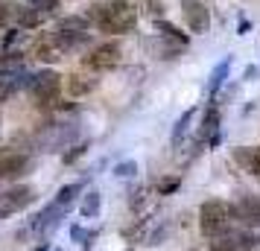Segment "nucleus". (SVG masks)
I'll return each instance as SVG.
<instances>
[{"mask_svg": "<svg viewBox=\"0 0 260 251\" xmlns=\"http://www.w3.org/2000/svg\"><path fill=\"white\" fill-rule=\"evenodd\" d=\"M88 18H91L103 32H108V35H123V32H132L135 24H138V12H135V6L126 3V0L96 3V6H91Z\"/></svg>", "mask_w": 260, "mask_h": 251, "instance_id": "obj_1", "label": "nucleus"}, {"mask_svg": "<svg viewBox=\"0 0 260 251\" xmlns=\"http://www.w3.org/2000/svg\"><path fill=\"white\" fill-rule=\"evenodd\" d=\"M231 219H234V204L222 199H211L199 207V228L208 239L231 234Z\"/></svg>", "mask_w": 260, "mask_h": 251, "instance_id": "obj_2", "label": "nucleus"}, {"mask_svg": "<svg viewBox=\"0 0 260 251\" xmlns=\"http://www.w3.org/2000/svg\"><path fill=\"white\" fill-rule=\"evenodd\" d=\"M29 91H32V96L38 99V105H50V102H56V96H59V91H61V76L56 70L36 73V76L29 79Z\"/></svg>", "mask_w": 260, "mask_h": 251, "instance_id": "obj_3", "label": "nucleus"}, {"mask_svg": "<svg viewBox=\"0 0 260 251\" xmlns=\"http://www.w3.org/2000/svg\"><path fill=\"white\" fill-rule=\"evenodd\" d=\"M32 202H36V190H32V187H26V184L9 187L6 193H0V216L21 213V210H26Z\"/></svg>", "mask_w": 260, "mask_h": 251, "instance_id": "obj_4", "label": "nucleus"}, {"mask_svg": "<svg viewBox=\"0 0 260 251\" xmlns=\"http://www.w3.org/2000/svg\"><path fill=\"white\" fill-rule=\"evenodd\" d=\"M120 56H123V50L117 41H106L85 56V67L88 70H114L120 64Z\"/></svg>", "mask_w": 260, "mask_h": 251, "instance_id": "obj_5", "label": "nucleus"}, {"mask_svg": "<svg viewBox=\"0 0 260 251\" xmlns=\"http://www.w3.org/2000/svg\"><path fill=\"white\" fill-rule=\"evenodd\" d=\"M181 12H184V21L193 32H205L208 24H211V9L202 3V0H184L181 3Z\"/></svg>", "mask_w": 260, "mask_h": 251, "instance_id": "obj_6", "label": "nucleus"}, {"mask_svg": "<svg viewBox=\"0 0 260 251\" xmlns=\"http://www.w3.org/2000/svg\"><path fill=\"white\" fill-rule=\"evenodd\" d=\"M32 169V158L24 152H9L0 155V178H21Z\"/></svg>", "mask_w": 260, "mask_h": 251, "instance_id": "obj_7", "label": "nucleus"}, {"mask_svg": "<svg viewBox=\"0 0 260 251\" xmlns=\"http://www.w3.org/2000/svg\"><path fill=\"white\" fill-rule=\"evenodd\" d=\"M64 213H68V210H64L61 204H56V202L47 204V207L41 210V216L36 219V234L38 237H50V234L59 228V222H61V216Z\"/></svg>", "mask_w": 260, "mask_h": 251, "instance_id": "obj_8", "label": "nucleus"}, {"mask_svg": "<svg viewBox=\"0 0 260 251\" xmlns=\"http://www.w3.org/2000/svg\"><path fill=\"white\" fill-rule=\"evenodd\" d=\"M234 216L243 219L246 225H260V199L251 193H243L234 204Z\"/></svg>", "mask_w": 260, "mask_h": 251, "instance_id": "obj_9", "label": "nucleus"}, {"mask_svg": "<svg viewBox=\"0 0 260 251\" xmlns=\"http://www.w3.org/2000/svg\"><path fill=\"white\" fill-rule=\"evenodd\" d=\"M64 88H68L71 96H85V94H91V91L96 88V79L94 76H85V73H71L68 82H64Z\"/></svg>", "mask_w": 260, "mask_h": 251, "instance_id": "obj_10", "label": "nucleus"}, {"mask_svg": "<svg viewBox=\"0 0 260 251\" xmlns=\"http://www.w3.org/2000/svg\"><path fill=\"white\" fill-rule=\"evenodd\" d=\"M234 161H237L243 169H248L251 175H260V149L240 146V149H234Z\"/></svg>", "mask_w": 260, "mask_h": 251, "instance_id": "obj_11", "label": "nucleus"}, {"mask_svg": "<svg viewBox=\"0 0 260 251\" xmlns=\"http://www.w3.org/2000/svg\"><path fill=\"white\" fill-rule=\"evenodd\" d=\"M216 132H219V111H216V108H208V114H205V120H202L199 137H202V140L216 144Z\"/></svg>", "mask_w": 260, "mask_h": 251, "instance_id": "obj_12", "label": "nucleus"}, {"mask_svg": "<svg viewBox=\"0 0 260 251\" xmlns=\"http://www.w3.org/2000/svg\"><path fill=\"white\" fill-rule=\"evenodd\" d=\"M228 67H231V59H222L219 64H216V67H213V73H211V82H208V94H211V96H216V94H219V88L225 85Z\"/></svg>", "mask_w": 260, "mask_h": 251, "instance_id": "obj_13", "label": "nucleus"}, {"mask_svg": "<svg viewBox=\"0 0 260 251\" xmlns=\"http://www.w3.org/2000/svg\"><path fill=\"white\" fill-rule=\"evenodd\" d=\"M36 56L41 61H59L61 59V50H59V44H56L53 38H44V41H38V44H36Z\"/></svg>", "mask_w": 260, "mask_h": 251, "instance_id": "obj_14", "label": "nucleus"}, {"mask_svg": "<svg viewBox=\"0 0 260 251\" xmlns=\"http://www.w3.org/2000/svg\"><path fill=\"white\" fill-rule=\"evenodd\" d=\"M79 193H82V184H68V187H61V190L56 193V204H61V207L68 210V207L73 204V199H76Z\"/></svg>", "mask_w": 260, "mask_h": 251, "instance_id": "obj_15", "label": "nucleus"}, {"mask_svg": "<svg viewBox=\"0 0 260 251\" xmlns=\"http://www.w3.org/2000/svg\"><path fill=\"white\" fill-rule=\"evenodd\" d=\"M18 24L26 26V29H32V26H41V12L32 9V6H24V9H18Z\"/></svg>", "mask_w": 260, "mask_h": 251, "instance_id": "obj_16", "label": "nucleus"}, {"mask_svg": "<svg viewBox=\"0 0 260 251\" xmlns=\"http://www.w3.org/2000/svg\"><path fill=\"white\" fill-rule=\"evenodd\" d=\"M96 213H100V193L91 190L88 196H85V202H82V216L85 219H94Z\"/></svg>", "mask_w": 260, "mask_h": 251, "instance_id": "obj_17", "label": "nucleus"}, {"mask_svg": "<svg viewBox=\"0 0 260 251\" xmlns=\"http://www.w3.org/2000/svg\"><path fill=\"white\" fill-rule=\"evenodd\" d=\"M158 32H161V35H164V38H173V41H178L181 47L187 44V35H184L181 29H176V26H173V24H167V21H158Z\"/></svg>", "mask_w": 260, "mask_h": 251, "instance_id": "obj_18", "label": "nucleus"}, {"mask_svg": "<svg viewBox=\"0 0 260 251\" xmlns=\"http://www.w3.org/2000/svg\"><path fill=\"white\" fill-rule=\"evenodd\" d=\"M59 32H88V21L85 18H64V21H59Z\"/></svg>", "mask_w": 260, "mask_h": 251, "instance_id": "obj_19", "label": "nucleus"}, {"mask_svg": "<svg viewBox=\"0 0 260 251\" xmlns=\"http://www.w3.org/2000/svg\"><path fill=\"white\" fill-rule=\"evenodd\" d=\"M190 120H193V108H187V111L178 117L176 129H173V144H178V140L184 137V132H187V126H190Z\"/></svg>", "mask_w": 260, "mask_h": 251, "instance_id": "obj_20", "label": "nucleus"}, {"mask_svg": "<svg viewBox=\"0 0 260 251\" xmlns=\"http://www.w3.org/2000/svg\"><path fill=\"white\" fill-rule=\"evenodd\" d=\"M211 251H240L237 248V242L231 234H225V237H213L211 239Z\"/></svg>", "mask_w": 260, "mask_h": 251, "instance_id": "obj_21", "label": "nucleus"}, {"mask_svg": "<svg viewBox=\"0 0 260 251\" xmlns=\"http://www.w3.org/2000/svg\"><path fill=\"white\" fill-rule=\"evenodd\" d=\"M135 172H138V164L135 161H123V164L114 167V175H120V178H132Z\"/></svg>", "mask_w": 260, "mask_h": 251, "instance_id": "obj_22", "label": "nucleus"}, {"mask_svg": "<svg viewBox=\"0 0 260 251\" xmlns=\"http://www.w3.org/2000/svg\"><path fill=\"white\" fill-rule=\"evenodd\" d=\"M234 237V242H237V248L240 251H251L254 248V237L251 234H231Z\"/></svg>", "mask_w": 260, "mask_h": 251, "instance_id": "obj_23", "label": "nucleus"}, {"mask_svg": "<svg viewBox=\"0 0 260 251\" xmlns=\"http://www.w3.org/2000/svg\"><path fill=\"white\" fill-rule=\"evenodd\" d=\"M26 3H32V9H38V12H50V9H56L59 0H26Z\"/></svg>", "mask_w": 260, "mask_h": 251, "instance_id": "obj_24", "label": "nucleus"}, {"mask_svg": "<svg viewBox=\"0 0 260 251\" xmlns=\"http://www.w3.org/2000/svg\"><path fill=\"white\" fill-rule=\"evenodd\" d=\"M178 187V178H167V181H161V193H173Z\"/></svg>", "mask_w": 260, "mask_h": 251, "instance_id": "obj_25", "label": "nucleus"}, {"mask_svg": "<svg viewBox=\"0 0 260 251\" xmlns=\"http://www.w3.org/2000/svg\"><path fill=\"white\" fill-rule=\"evenodd\" d=\"M82 152H85V146H76V149H73L71 155H64V161H68V164H71V161H76V158L82 155Z\"/></svg>", "mask_w": 260, "mask_h": 251, "instance_id": "obj_26", "label": "nucleus"}, {"mask_svg": "<svg viewBox=\"0 0 260 251\" xmlns=\"http://www.w3.org/2000/svg\"><path fill=\"white\" fill-rule=\"evenodd\" d=\"M6 21H9V6H3V3H0V26L6 24Z\"/></svg>", "mask_w": 260, "mask_h": 251, "instance_id": "obj_27", "label": "nucleus"}]
</instances>
